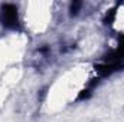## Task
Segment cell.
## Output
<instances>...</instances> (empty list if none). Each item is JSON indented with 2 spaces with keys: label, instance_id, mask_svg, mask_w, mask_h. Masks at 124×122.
Segmentation results:
<instances>
[{
  "label": "cell",
  "instance_id": "6da1fadb",
  "mask_svg": "<svg viewBox=\"0 0 124 122\" xmlns=\"http://www.w3.org/2000/svg\"><path fill=\"white\" fill-rule=\"evenodd\" d=\"M94 70H95V78L93 81H90L87 88H84L81 91L79 96H78V101L88 99L93 95L94 89L97 88L100 81L110 78L117 72L124 70V34H121L118 37V43L116 47L110 49L107 53H104L101 56V59L95 63Z\"/></svg>",
  "mask_w": 124,
  "mask_h": 122
},
{
  "label": "cell",
  "instance_id": "7a4b0ae2",
  "mask_svg": "<svg viewBox=\"0 0 124 122\" xmlns=\"http://www.w3.org/2000/svg\"><path fill=\"white\" fill-rule=\"evenodd\" d=\"M0 26L10 32H22L23 25L19 16V9L13 3L0 4Z\"/></svg>",
  "mask_w": 124,
  "mask_h": 122
},
{
  "label": "cell",
  "instance_id": "3957f363",
  "mask_svg": "<svg viewBox=\"0 0 124 122\" xmlns=\"http://www.w3.org/2000/svg\"><path fill=\"white\" fill-rule=\"evenodd\" d=\"M82 6H84V3L82 1H74V3H71L69 4V14L71 16H78L79 13H81V9H82Z\"/></svg>",
  "mask_w": 124,
  "mask_h": 122
}]
</instances>
